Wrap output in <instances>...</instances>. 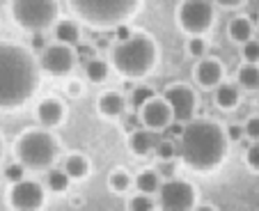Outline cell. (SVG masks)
Returning a JSON list of instances; mask_svg holds the SVG:
<instances>
[{"mask_svg":"<svg viewBox=\"0 0 259 211\" xmlns=\"http://www.w3.org/2000/svg\"><path fill=\"white\" fill-rule=\"evenodd\" d=\"M227 34H230V39L236 41V44H248L250 39H254V25L248 16H234L227 25Z\"/></svg>","mask_w":259,"mask_h":211,"instance_id":"20","label":"cell"},{"mask_svg":"<svg viewBox=\"0 0 259 211\" xmlns=\"http://www.w3.org/2000/svg\"><path fill=\"white\" fill-rule=\"evenodd\" d=\"M53 37L58 44L76 46L80 41V23L76 19H60L53 25Z\"/></svg>","mask_w":259,"mask_h":211,"instance_id":"16","label":"cell"},{"mask_svg":"<svg viewBox=\"0 0 259 211\" xmlns=\"http://www.w3.org/2000/svg\"><path fill=\"white\" fill-rule=\"evenodd\" d=\"M156 136H154V131H149V129H136V131L128 136V149H131L136 156H145V154L154 152V147H156Z\"/></svg>","mask_w":259,"mask_h":211,"instance_id":"18","label":"cell"},{"mask_svg":"<svg viewBox=\"0 0 259 211\" xmlns=\"http://www.w3.org/2000/svg\"><path fill=\"white\" fill-rule=\"evenodd\" d=\"M110 74V64L103 58H90L85 64V76H88L92 83H103Z\"/></svg>","mask_w":259,"mask_h":211,"instance_id":"23","label":"cell"},{"mask_svg":"<svg viewBox=\"0 0 259 211\" xmlns=\"http://www.w3.org/2000/svg\"><path fill=\"white\" fill-rule=\"evenodd\" d=\"M245 165L252 172H259V143H250L248 152H245Z\"/></svg>","mask_w":259,"mask_h":211,"instance_id":"33","label":"cell"},{"mask_svg":"<svg viewBox=\"0 0 259 211\" xmlns=\"http://www.w3.org/2000/svg\"><path fill=\"white\" fill-rule=\"evenodd\" d=\"M156 97V92H154L149 85H138V88H133L131 92V103H133V108L140 113L142 106H147V103L152 101V99Z\"/></svg>","mask_w":259,"mask_h":211,"instance_id":"27","label":"cell"},{"mask_svg":"<svg viewBox=\"0 0 259 211\" xmlns=\"http://www.w3.org/2000/svg\"><path fill=\"white\" fill-rule=\"evenodd\" d=\"M34 117L41 129H58L67 117V106L58 97H44L34 108Z\"/></svg>","mask_w":259,"mask_h":211,"instance_id":"14","label":"cell"},{"mask_svg":"<svg viewBox=\"0 0 259 211\" xmlns=\"http://www.w3.org/2000/svg\"><path fill=\"white\" fill-rule=\"evenodd\" d=\"M158 204L152 200V195H142V193H136V195L128 200V211H156Z\"/></svg>","mask_w":259,"mask_h":211,"instance_id":"29","label":"cell"},{"mask_svg":"<svg viewBox=\"0 0 259 211\" xmlns=\"http://www.w3.org/2000/svg\"><path fill=\"white\" fill-rule=\"evenodd\" d=\"M154 152H156L158 161L167 163V161H175V156L179 154V145H175V140H170V138H163V140L156 143Z\"/></svg>","mask_w":259,"mask_h":211,"instance_id":"26","label":"cell"},{"mask_svg":"<svg viewBox=\"0 0 259 211\" xmlns=\"http://www.w3.org/2000/svg\"><path fill=\"white\" fill-rule=\"evenodd\" d=\"M10 14L28 32H44L60 21L58 0H10Z\"/></svg>","mask_w":259,"mask_h":211,"instance_id":"6","label":"cell"},{"mask_svg":"<svg viewBox=\"0 0 259 211\" xmlns=\"http://www.w3.org/2000/svg\"><path fill=\"white\" fill-rule=\"evenodd\" d=\"M138 115H140L142 126L149 129V131H165L175 122L170 106H167V101L163 97H154L147 106H142Z\"/></svg>","mask_w":259,"mask_h":211,"instance_id":"12","label":"cell"},{"mask_svg":"<svg viewBox=\"0 0 259 211\" xmlns=\"http://www.w3.org/2000/svg\"><path fill=\"white\" fill-rule=\"evenodd\" d=\"M158 62V41L152 32L136 30L131 39L117 41L110 51V64L119 76L133 80L152 74Z\"/></svg>","mask_w":259,"mask_h":211,"instance_id":"3","label":"cell"},{"mask_svg":"<svg viewBox=\"0 0 259 211\" xmlns=\"http://www.w3.org/2000/svg\"><path fill=\"white\" fill-rule=\"evenodd\" d=\"M161 179L163 182H167V179H175V165H172V161H167V163H163L161 165Z\"/></svg>","mask_w":259,"mask_h":211,"instance_id":"40","label":"cell"},{"mask_svg":"<svg viewBox=\"0 0 259 211\" xmlns=\"http://www.w3.org/2000/svg\"><path fill=\"white\" fill-rule=\"evenodd\" d=\"M175 19L179 30H184L188 37H204L215 21L213 0H179Z\"/></svg>","mask_w":259,"mask_h":211,"instance_id":"7","label":"cell"},{"mask_svg":"<svg viewBox=\"0 0 259 211\" xmlns=\"http://www.w3.org/2000/svg\"><path fill=\"white\" fill-rule=\"evenodd\" d=\"M213 101L220 110H234L241 101V92L239 85L234 83H220L218 88L213 90Z\"/></svg>","mask_w":259,"mask_h":211,"instance_id":"19","label":"cell"},{"mask_svg":"<svg viewBox=\"0 0 259 211\" xmlns=\"http://www.w3.org/2000/svg\"><path fill=\"white\" fill-rule=\"evenodd\" d=\"M215 7H223V10H236V7L245 5V0H213Z\"/></svg>","mask_w":259,"mask_h":211,"instance_id":"38","label":"cell"},{"mask_svg":"<svg viewBox=\"0 0 259 211\" xmlns=\"http://www.w3.org/2000/svg\"><path fill=\"white\" fill-rule=\"evenodd\" d=\"M30 49H32V53H34V51H39V55L44 53L46 49H49L44 32H32V39H30Z\"/></svg>","mask_w":259,"mask_h":211,"instance_id":"35","label":"cell"},{"mask_svg":"<svg viewBox=\"0 0 259 211\" xmlns=\"http://www.w3.org/2000/svg\"><path fill=\"white\" fill-rule=\"evenodd\" d=\"M142 3L145 0H67L76 21L97 30H115L128 23L140 12Z\"/></svg>","mask_w":259,"mask_h":211,"instance_id":"4","label":"cell"},{"mask_svg":"<svg viewBox=\"0 0 259 211\" xmlns=\"http://www.w3.org/2000/svg\"><path fill=\"white\" fill-rule=\"evenodd\" d=\"M236 80L243 90H259V64L243 62L236 69Z\"/></svg>","mask_w":259,"mask_h":211,"instance_id":"22","label":"cell"},{"mask_svg":"<svg viewBox=\"0 0 259 211\" xmlns=\"http://www.w3.org/2000/svg\"><path fill=\"white\" fill-rule=\"evenodd\" d=\"M7 202L12 211H41L46 204V188L34 179H23L10 188Z\"/></svg>","mask_w":259,"mask_h":211,"instance_id":"10","label":"cell"},{"mask_svg":"<svg viewBox=\"0 0 259 211\" xmlns=\"http://www.w3.org/2000/svg\"><path fill=\"white\" fill-rule=\"evenodd\" d=\"M126 110V99L119 90H106L97 99V113L106 119H117Z\"/></svg>","mask_w":259,"mask_h":211,"instance_id":"15","label":"cell"},{"mask_svg":"<svg viewBox=\"0 0 259 211\" xmlns=\"http://www.w3.org/2000/svg\"><path fill=\"white\" fill-rule=\"evenodd\" d=\"M14 156L25 170H51L60 156V140L49 129H25L14 140Z\"/></svg>","mask_w":259,"mask_h":211,"instance_id":"5","label":"cell"},{"mask_svg":"<svg viewBox=\"0 0 259 211\" xmlns=\"http://www.w3.org/2000/svg\"><path fill=\"white\" fill-rule=\"evenodd\" d=\"M167 101L172 110V117L179 124H188L195 119V108H197V94L188 83H170L165 85L161 94Z\"/></svg>","mask_w":259,"mask_h":211,"instance_id":"9","label":"cell"},{"mask_svg":"<svg viewBox=\"0 0 259 211\" xmlns=\"http://www.w3.org/2000/svg\"><path fill=\"white\" fill-rule=\"evenodd\" d=\"M3 154H5V143H3V136H0V158H3Z\"/></svg>","mask_w":259,"mask_h":211,"instance_id":"42","label":"cell"},{"mask_svg":"<svg viewBox=\"0 0 259 211\" xmlns=\"http://www.w3.org/2000/svg\"><path fill=\"white\" fill-rule=\"evenodd\" d=\"M227 133L213 119H193L179 138V158L193 172H211L225 161Z\"/></svg>","mask_w":259,"mask_h":211,"instance_id":"2","label":"cell"},{"mask_svg":"<svg viewBox=\"0 0 259 211\" xmlns=\"http://www.w3.org/2000/svg\"><path fill=\"white\" fill-rule=\"evenodd\" d=\"M197 206V191L186 179H167L158 191L161 211H193Z\"/></svg>","mask_w":259,"mask_h":211,"instance_id":"8","label":"cell"},{"mask_svg":"<svg viewBox=\"0 0 259 211\" xmlns=\"http://www.w3.org/2000/svg\"><path fill=\"white\" fill-rule=\"evenodd\" d=\"M41 67L32 49L0 39V110L21 108L39 88Z\"/></svg>","mask_w":259,"mask_h":211,"instance_id":"1","label":"cell"},{"mask_svg":"<svg viewBox=\"0 0 259 211\" xmlns=\"http://www.w3.org/2000/svg\"><path fill=\"white\" fill-rule=\"evenodd\" d=\"M25 172H28V170H25L19 161H14V163H10V165L3 170V175H5V179L12 184V186H14V184H19V182H23V179H25Z\"/></svg>","mask_w":259,"mask_h":211,"instance_id":"30","label":"cell"},{"mask_svg":"<svg viewBox=\"0 0 259 211\" xmlns=\"http://www.w3.org/2000/svg\"><path fill=\"white\" fill-rule=\"evenodd\" d=\"M133 32H136V30H133L128 23L117 25V28H115V44H117V41H126V39H131Z\"/></svg>","mask_w":259,"mask_h":211,"instance_id":"37","label":"cell"},{"mask_svg":"<svg viewBox=\"0 0 259 211\" xmlns=\"http://www.w3.org/2000/svg\"><path fill=\"white\" fill-rule=\"evenodd\" d=\"M184 126H186V124L172 122V124H170V126H167V129H165V133H167V136H165V138H170V140H172V138H181V133H184Z\"/></svg>","mask_w":259,"mask_h":211,"instance_id":"39","label":"cell"},{"mask_svg":"<svg viewBox=\"0 0 259 211\" xmlns=\"http://www.w3.org/2000/svg\"><path fill=\"white\" fill-rule=\"evenodd\" d=\"M243 131H245V138L250 143H259V115L250 117L248 122L243 124Z\"/></svg>","mask_w":259,"mask_h":211,"instance_id":"32","label":"cell"},{"mask_svg":"<svg viewBox=\"0 0 259 211\" xmlns=\"http://www.w3.org/2000/svg\"><path fill=\"white\" fill-rule=\"evenodd\" d=\"M76 60H78V53L73 51V46L53 41L39 55V67L41 71H46L51 76H69L76 67Z\"/></svg>","mask_w":259,"mask_h":211,"instance_id":"11","label":"cell"},{"mask_svg":"<svg viewBox=\"0 0 259 211\" xmlns=\"http://www.w3.org/2000/svg\"><path fill=\"white\" fill-rule=\"evenodd\" d=\"M193 78L200 88L215 90L220 83H225V64L213 55H206L204 60H197L193 67Z\"/></svg>","mask_w":259,"mask_h":211,"instance_id":"13","label":"cell"},{"mask_svg":"<svg viewBox=\"0 0 259 211\" xmlns=\"http://www.w3.org/2000/svg\"><path fill=\"white\" fill-rule=\"evenodd\" d=\"M62 170L71 177V182H83V179H88L90 172H92V163H90V158L85 156V154L73 152V154H69V156L64 158Z\"/></svg>","mask_w":259,"mask_h":211,"instance_id":"17","label":"cell"},{"mask_svg":"<svg viewBox=\"0 0 259 211\" xmlns=\"http://www.w3.org/2000/svg\"><path fill=\"white\" fill-rule=\"evenodd\" d=\"M241 55H243V62L259 64V41L257 39H250L248 44H243V46H241Z\"/></svg>","mask_w":259,"mask_h":211,"instance_id":"31","label":"cell"},{"mask_svg":"<svg viewBox=\"0 0 259 211\" xmlns=\"http://www.w3.org/2000/svg\"><path fill=\"white\" fill-rule=\"evenodd\" d=\"M46 184H49V188L53 193H67L69 184H71V177H69L64 170H49Z\"/></svg>","mask_w":259,"mask_h":211,"instance_id":"25","label":"cell"},{"mask_svg":"<svg viewBox=\"0 0 259 211\" xmlns=\"http://www.w3.org/2000/svg\"><path fill=\"white\" fill-rule=\"evenodd\" d=\"M133 186H136V191L142 193V195H154V193L158 195L163 182L156 170H140L136 177H133Z\"/></svg>","mask_w":259,"mask_h":211,"instance_id":"21","label":"cell"},{"mask_svg":"<svg viewBox=\"0 0 259 211\" xmlns=\"http://www.w3.org/2000/svg\"><path fill=\"white\" fill-rule=\"evenodd\" d=\"M193 211H218V209H215L213 204H197Z\"/></svg>","mask_w":259,"mask_h":211,"instance_id":"41","label":"cell"},{"mask_svg":"<svg viewBox=\"0 0 259 211\" xmlns=\"http://www.w3.org/2000/svg\"><path fill=\"white\" fill-rule=\"evenodd\" d=\"M83 92H85V83H83V80L69 78V83H67V94H69V97L78 99V97H83Z\"/></svg>","mask_w":259,"mask_h":211,"instance_id":"34","label":"cell"},{"mask_svg":"<svg viewBox=\"0 0 259 211\" xmlns=\"http://www.w3.org/2000/svg\"><path fill=\"white\" fill-rule=\"evenodd\" d=\"M225 133H227V140H230V143H239V140L245 138L243 126H239V124H230V126H225Z\"/></svg>","mask_w":259,"mask_h":211,"instance_id":"36","label":"cell"},{"mask_svg":"<svg viewBox=\"0 0 259 211\" xmlns=\"http://www.w3.org/2000/svg\"><path fill=\"white\" fill-rule=\"evenodd\" d=\"M131 186H133V177L124 170V167H115V170L108 175V188L113 193H119V195H122V193H126Z\"/></svg>","mask_w":259,"mask_h":211,"instance_id":"24","label":"cell"},{"mask_svg":"<svg viewBox=\"0 0 259 211\" xmlns=\"http://www.w3.org/2000/svg\"><path fill=\"white\" fill-rule=\"evenodd\" d=\"M186 53L195 60H204L209 53V41L204 37H188L186 41Z\"/></svg>","mask_w":259,"mask_h":211,"instance_id":"28","label":"cell"}]
</instances>
